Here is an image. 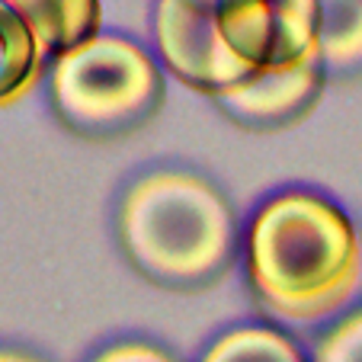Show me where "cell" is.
I'll return each instance as SVG.
<instances>
[{
	"instance_id": "obj_1",
	"label": "cell",
	"mask_w": 362,
	"mask_h": 362,
	"mask_svg": "<svg viewBox=\"0 0 362 362\" xmlns=\"http://www.w3.org/2000/svg\"><path fill=\"white\" fill-rule=\"evenodd\" d=\"M247 282L269 317L311 327L343 317L362 295V231L311 189L269 196L244 240Z\"/></svg>"
},
{
	"instance_id": "obj_2",
	"label": "cell",
	"mask_w": 362,
	"mask_h": 362,
	"mask_svg": "<svg viewBox=\"0 0 362 362\" xmlns=\"http://www.w3.org/2000/svg\"><path fill=\"white\" fill-rule=\"evenodd\" d=\"M116 231L135 273L170 292L215 286L238 253L231 202L192 170L138 177L119 202Z\"/></svg>"
},
{
	"instance_id": "obj_3",
	"label": "cell",
	"mask_w": 362,
	"mask_h": 362,
	"mask_svg": "<svg viewBox=\"0 0 362 362\" xmlns=\"http://www.w3.org/2000/svg\"><path fill=\"white\" fill-rule=\"evenodd\" d=\"M48 96L68 132L112 141L154 119L164 100V71L135 39L100 33L52 62Z\"/></svg>"
},
{
	"instance_id": "obj_4",
	"label": "cell",
	"mask_w": 362,
	"mask_h": 362,
	"mask_svg": "<svg viewBox=\"0 0 362 362\" xmlns=\"http://www.w3.org/2000/svg\"><path fill=\"white\" fill-rule=\"evenodd\" d=\"M154 48L180 83L209 100L257 74L228 48L218 26V0H158Z\"/></svg>"
},
{
	"instance_id": "obj_5",
	"label": "cell",
	"mask_w": 362,
	"mask_h": 362,
	"mask_svg": "<svg viewBox=\"0 0 362 362\" xmlns=\"http://www.w3.org/2000/svg\"><path fill=\"white\" fill-rule=\"evenodd\" d=\"M218 26L228 48L250 71L321 58L317 0H218Z\"/></svg>"
},
{
	"instance_id": "obj_6",
	"label": "cell",
	"mask_w": 362,
	"mask_h": 362,
	"mask_svg": "<svg viewBox=\"0 0 362 362\" xmlns=\"http://www.w3.org/2000/svg\"><path fill=\"white\" fill-rule=\"evenodd\" d=\"M321 58L292 68H267L215 96V106L247 132H282L308 116L324 93Z\"/></svg>"
},
{
	"instance_id": "obj_7",
	"label": "cell",
	"mask_w": 362,
	"mask_h": 362,
	"mask_svg": "<svg viewBox=\"0 0 362 362\" xmlns=\"http://www.w3.org/2000/svg\"><path fill=\"white\" fill-rule=\"evenodd\" d=\"M48 68L52 58L33 26L0 0V110L26 100L42 77H48Z\"/></svg>"
},
{
	"instance_id": "obj_8",
	"label": "cell",
	"mask_w": 362,
	"mask_h": 362,
	"mask_svg": "<svg viewBox=\"0 0 362 362\" xmlns=\"http://www.w3.org/2000/svg\"><path fill=\"white\" fill-rule=\"evenodd\" d=\"M39 35L42 48L55 62L68 48L100 35L103 7L100 0H4Z\"/></svg>"
},
{
	"instance_id": "obj_9",
	"label": "cell",
	"mask_w": 362,
	"mask_h": 362,
	"mask_svg": "<svg viewBox=\"0 0 362 362\" xmlns=\"http://www.w3.org/2000/svg\"><path fill=\"white\" fill-rule=\"evenodd\" d=\"M317 52L324 74H362V0H317Z\"/></svg>"
},
{
	"instance_id": "obj_10",
	"label": "cell",
	"mask_w": 362,
	"mask_h": 362,
	"mask_svg": "<svg viewBox=\"0 0 362 362\" xmlns=\"http://www.w3.org/2000/svg\"><path fill=\"white\" fill-rule=\"evenodd\" d=\"M199 362H311L288 334L267 324L231 327L202 353Z\"/></svg>"
},
{
	"instance_id": "obj_11",
	"label": "cell",
	"mask_w": 362,
	"mask_h": 362,
	"mask_svg": "<svg viewBox=\"0 0 362 362\" xmlns=\"http://www.w3.org/2000/svg\"><path fill=\"white\" fill-rule=\"evenodd\" d=\"M311 362H362V308L346 311L324 330Z\"/></svg>"
},
{
	"instance_id": "obj_12",
	"label": "cell",
	"mask_w": 362,
	"mask_h": 362,
	"mask_svg": "<svg viewBox=\"0 0 362 362\" xmlns=\"http://www.w3.org/2000/svg\"><path fill=\"white\" fill-rule=\"evenodd\" d=\"M90 362H180L167 349L154 343H116V346L96 353Z\"/></svg>"
},
{
	"instance_id": "obj_13",
	"label": "cell",
	"mask_w": 362,
	"mask_h": 362,
	"mask_svg": "<svg viewBox=\"0 0 362 362\" xmlns=\"http://www.w3.org/2000/svg\"><path fill=\"white\" fill-rule=\"evenodd\" d=\"M0 362H45L33 353H23V349H0Z\"/></svg>"
}]
</instances>
